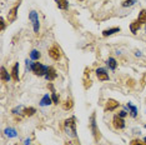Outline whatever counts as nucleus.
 Listing matches in <instances>:
<instances>
[{
	"label": "nucleus",
	"instance_id": "1",
	"mask_svg": "<svg viewBox=\"0 0 146 145\" xmlns=\"http://www.w3.org/2000/svg\"><path fill=\"white\" fill-rule=\"evenodd\" d=\"M64 126H65L66 133L70 135V136L76 138V123H75V118H74V116H71V118H69V119H66Z\"/></svg>",
	"mask_w": 146,
	"mask_h": 145
},
{
	"label": "nucleus",
	"instance_id": "2",
	"mask_svg": "<svg viewBox=\"0 0 146 145\" xmlns=\"http://www.w3.org/2000/svg\"><path fill=\"white\" fill-rule=\"evenodd\" d=\"M46 70H48V67L42 65L41 63H34V64L31 65V71L34 72L35 75H38V76H42V75L45 76Z\"/></svg>",
	"mask_w": 146,
	"mask_h": 145
},
{
	"label": "nucleus",
	"instance_id": "3",
	"mask_svg": "<svg viewBox=\"0 0 146 145\" xmlns=\"http://www.w3.org/2000/svg\"><path fill=\"white\" fill-rule=\"evenodd\" d=\"M29 19H30V21L33 23V26H34V33L38 35L39 31H40V21H39V18H38V13L35 10H31L30 14H29Z\"/></svg>",
	"mask_w": 146,
	"mask_h": 145
},
{
	"label": "nucleus",
	"instance_id": "4",
	"mask_svg": "<svg viewBox=\"0 0 146 145\" xmlns=\"http://www.w3.org/2000/svg\"><path fill=\"white\" fill-rule=\"evenodd\" d=\"M49 57H50L52 60H60L61 57H62V53H61V49L58 47V45H52V47L49 49Z\"/></svg>",
	"mask_w": 146,
	"mask_h": 145
},
{
	"label": "nucleus",
	"instance_id": "5",
	"mask_svg": "<svg viewBox=\"0 0 146 145\" xmlns=\"http://www.w3.org/2000/svg\"><path fill=\"white\" fill-rule=\"evenodd\" d=\"M112 126L115 128L116 130H121L125 128V120L124 118H121L120 115H115L114 118H112Z\"/></svg>",
	"mask_w": 146,
	"mask_h": 145
},
{
	"label": "nucleus",
	"instance_id": "6",
	"mask_svg": "<svg viewBox=\"0 0 146 145\" xmlns=\"http://www.w3.org/2000/svg\"><path fill=\"white\" fill-rule=\"evenodd\" d=\"M119 106H120V103H119L117 100H115V99H109V100L106 101V104H105L104 110L106 111V113H108V111H114Z\"/></svg>",
	"mask_w": 146,
	"mask_h": 145
},
{
	"label": "nucleus",
	"instance_id": "7",
	"mask_svg": "<svg viewBox=\"0 0 146 145\" xmlns=\"http://www.w3.org/2000/svg\"><path fill=\"white\" fill-rule=\"evenodd\" d=\"M20 1L21 0L16 1L15 6H13L10 10H9V14H8V21L9 23H13L16 19V16H18V9H19V6H20Z\"/></svg>",
	"mask_w": 146,
	"mask_h": 145
},
{
	"label": "nucleus",
	"instance_id": "8",
	"mask_svg": "<svg viewBox=\"0 0 146 145\" xmlns=\"http://www.w3.org/2000/svg\"><path fill=\"white\" fill-rule=\"evenodd\" d=\"M90 128H91V131H92V134H94V138H95V140H99L100 139V131H99L98 129V126H96V121H95V113L91 115V118H90Z\"/></svg>",
	"mask_w": 146,
	"mask_h": 145
},
{
	"label": "nucleus",
	"instance_id": "9",
	"mask_svg": "<svg viewBox=\"0 0 146 145\" xmlns=\"http://www.w3.org/2000/svg\"><path fill=\"white\" fill-rule=\"evenodd\" d=\"M96 76H98V79L100 81H106V80H109V74L106 72V70L104 68H99V69H96Z\"/></svg>",
	"mask_w": 146,
	"mask_h": 145
},
{
	"label": "nucleus",
	"instance_id": "10",
	"mask_svg": "<svg viewBox=\"0 0 146 145\" xmlns=\"http://www.w3.org/2000/svg\"><path fill=\"white\" fill-rule=\"evenodd\" d=\"M56 76H58V72L52 67H48V70H46V74H45V78L48 79L49 81H52L55 80Z\"/></svg>",
	"mask_w": 146,
	"mask_h": 145
},
{
	"label": "nucleus",
	"instance_id": "11",
	"mask_svg": "<svg viewBox=\"0 0 146 145\" xmlns=\"http://www.w3.org/2000/svg\"><path fill=\"white\" fill-rule=\"evenodd\" d=\"M11 79L14 81H19V63H15L11 68Z\"/></svg>",
	"mask_w": 146,
	"mask_h": 145
},
{
	"label": "nucleus",
	"instance_id": "12",
	"mask_svg": "<svg viewBox=\"0 0 146 145\" xmlns=\"http://www.w3.org/2000/svg\"><path fill=\"white\" fill-rule=\"evenodd\" d=\"M141 23L137 20V19H136V20H134L130 24V30H131V33L132 34H136V33H137L139 30H140V28H141Z\"/></svg>",
	"mask_w": 146,
	"mask_h": 145
},
{
	"label": "nucleus",
	"instance_id": "13",
	"mask_svg": "<svg viewBox=\"0 0 146 145\" xmlns=\"http://www.w3.org/2000/svg\"><path fill=\"white\" fill-rule=\"evenodd\" d=\"M121 29L119 28V26H115V28H111V29H106V30H104L102 31V36H110V35H112V34H115V33H119Z\"/></svg>",
	"mask_w": 146,
	"mask_h": 145
},
{
	"label": "nucleus",
	"instance_id": "14",
	"mask_svg": "<svg viewBox=\"0 0 146 145\" xmlns=\"http://www.w3.org/2000/svg\"><path fill=\"white\" fill-rule=\"evenodd\" d=\"M23 113H24L25 116H33V115L36 113V109L33 108V106H30V108H24V109H23Z\"/></svg>",
	"mask_w": 146,
	"mask_h": 145
},
{
	"label": "nucleus",
	"instance_id": "15",
	"mask_svg": "<svg viewBox=\"0 0 146 145\" xmlns=\"http://www.w3.org/2000/svg\"><path fill=\"white\" fill-rule=\"evenodd\" d=\"M51 103H52L51 98L49 96L48 94H46V95H44V96H42L41 101H40V105H41V106H46V105H50Z\"/></svg>",
	"mask_w": 146,
	"mask_h": 145
},
{
	"label": "nucleus",
	"instance_id": "16",
	"mask_svg": "<svg viewBox=\"0 0 146 145\" xmlns=\"http://www.w3.org/2000/svg\"><path fill=\"white\" fill-rule=\"evenodd\" d=\"M55 1L59 9H61V10H66L68 9V0H55Z\"/></svg>",
	"mask_w": 146,
	"mask_h": 145
},
{
	"label": "nucleus",
	"instance_id": "17",
	"mask_svg": "<svg viewBox=\"0 0 146 145\" xmlns=\"http://www.w3.org/2000/svg\"><path fill=\"white\" fill-rule=\"evenodd\" d=\"M106 64H108V67L111 69V70H115L116 67H117V63H116V60L114 58H109L108 60H106Z\"/></svg>",
	"mask_w": 146,
	"mask_h": 145
},
{
	"label": "nucleus",
	"instance_id": "18",
	"mask_svg": "<svg viewBox=\"0 0 146 145\" xmlns=\"http://www.w3.org/2000/svg\"><path fill=\"white\" fill-rule=\"evenodd\" d=\"M10 78H11V75L6 71V69L4 67H1V80L3 81H9Z\"/></svg>",
	"mask_w": 146,
	"mask_h": 145
},
{
	"label": "nucleus",
	"instance_id": "19",
	"mask_svg": "<svg viewBox=\"0 0 146 145\" xmlns=\"http://www.w3.org/2000/svg\"><path fill=\"white\" fill-rule=\"evenodd\" d=\"M137 20L141 23V24H146V10L145 9H142L140 11V14L137 16Z\"/></svg>",
	"mask_w": 146,
	"mask_h": 145
},
{
	"label": "nucleus",
	"instance_id": "20",
	"mask_svg": "<svg viewBox=\"0 0 146 145\" xmlns=\"http://www.w3.org/2000/svg\"><path fill=\"white\" fill-rule=\"evenodd\" d=\"M30 58L33 59V60H36L38 61L39 59H40V51H38V50H33L30 53Z\"/></svg>",
	"mask_w": 146,
	"mask_h": 145
},
{
	"label": "nucleus",
	"instance_id": "21",
	"mask_svg": "<svg viewBox=\"0 0 146 145\" xmlns=\"http://www.w3.org/2000/svg\"><path fill=\"white\" fill-rule=\"evenodd\" d=\"M72 105H74L72 100H71V99H68V100L64 103V105H62V108H64L65 110H70V109L72 108Z\"/></svg>",
	"mask_w": 146,
	"mask_h": 145
},
{
	"label": "nucleus",
	"instance_id": "22",
	"mask_svg": "<svg viewBox=\"0 0 146 145\" xmlns=\"http://www.w3.org/2000/svg\"><path fill=\"white\" fill-rule=\"evenodd\" d=\"M5 134L8 135L9 138H14L16 136V131L14 129H11V128H8V129H5Z\"/></svg>",
	"mask_w": 146,
	"mask_h": 145
},
{
	"label": "nucleus",
	"instance_id": "23",
	"mask_svg": "<svg viewBox=\"0 0 146 145\" xmlns=\"http://www.w3.org/2000/svg\"><path fill=\"white\" fill-rule=\"evenodd\" d=\"M127 108L130 109V114H131V116H132V118H135L136 115H137V109H136L135 106H132L131 104H127Z\"/></svg>",
	"mask_w": 146,
	"mask_h": 145
},
{
	"label": "nucleus",
	"instance_id": "24",
	"mask_svg": "<svg viewBox=\"0 0 146 145\" xmlns=\"http://www.w3.org/2000/svg\"><path fill=\"white\" fill-rule=\"evenodd\" d=\"M136 3V0H124V1L121 3V5L124 6V8H126V6H132Z\"/></svg>",
	"mask_w": 146,
	"mask_h": 145
},
{
	"label": "nucleus",
	"instance_id": "25",
	"mask_svg": "<svg viewBox=\"0 0 146 145\" xmlns=\"http://www.w3.org/2000/svg\"><path fill=\"white\" fill-rule=\"evenodd\" d=\"M130 145H146L144 141H141L140 139H132L130 141Z\"/></svg>",
	"mask_w": 146,
	"mask_h": 145
},
{
	"label": "nucleus",
	"instance_id": "26",
	"mask_svg": "<svg viewBox=\"0 0 146 145\" xmlns=\"http://www.w3.org/2000/svg\"><path fill=\"white\" fill-rule=\"evenodd\" d=\"M51 100H52V104H55V105L59 104V96L56 95V93H52L51 94Z\"/></svg>",
	"mask_w": 146,
	"mask_h": 145
},
{
	"label": "nucleus",
	"instance_id": "27",
	"mask_svg": "<svg viewBox=\"0 0 146 145\" xmlns=\"http://www.w3.org/2000/svg\"><path fill=\"white\" fill-rule=\"evenodd\" d=\"M0 24H1V31H4V29H5V20H4V18H0Z\"/></svg>",
	"mask_w": 146,
	"mask_h": 145
},
{
	"label": "nucleus",
	"instance_id": "28",
	"mask_svg": "<svg viewBox=\"0 0 146 145\" xmlns=\"http://www.w3.org/2000/svg\"><path fill=\"white\" fill-rule=\"evenodd\" d=\"M119 115H120V116H121V118H125V116H126V115H127V113H126V111H125V110H122V111H120V113H119Z\"/></svg>",
	"mask_w": 146,
	"mask_h": 145
},
{
	"label": "nucleus",
	"instance_id": "29",
	"mask_svg": "<svg viewBox=\"0 0 146 145\" xmlns=\"http://www.w3.org/2000/svg\"><path fill=\"white\" fill-rule=\"evenodd\" d=\"M141 83H142V85H145V84H146V72H145V75H144V78H142V80H141Z\"/></svg>",
	"mask_w": 146,
	"mask_h": 145
},
{
	"label": "nucleus",
	"instance_id": "30",
	"mask_svg": "<svg viewBox=\"0 0 146 145\" xmlns=\"http://www.w3.org/2000/svg\"><path fill=\"white\" fill-rule=\"evenodd\" d=\"M144 143L146 144V136H145V139H144Z\"/></svg>",
	"mask_w": 146,
	"mask_h": 145
},
{
	"label": "nucleus",
	"instance_id": "31",
	"mask_svg": "<svg viewBox=\"0 0 146 145\" xmlns=\"http://www.w3.org/2000/svg\"><path fill=\"white\" fill-rule=\"evenodd\" d=\"M145 128H146V124H145Z\"/></svg>",
	"mask_w": 146,
	"mask_h": 145
},
{
	"label": "nucleus",
	"instance_id": "32",
	"mask_svg": "<svg viewBox=\"0 0 146 145\" xmlns=\"http://www.w3.org/2000/svg\"><path fill=\"white\" fill-rule=\"evenodd\" d=\"M80 1H82V0H80Z\"/></svg>",
	"mask_w": 146,
	"mask_h": 145
}]
</instances>
